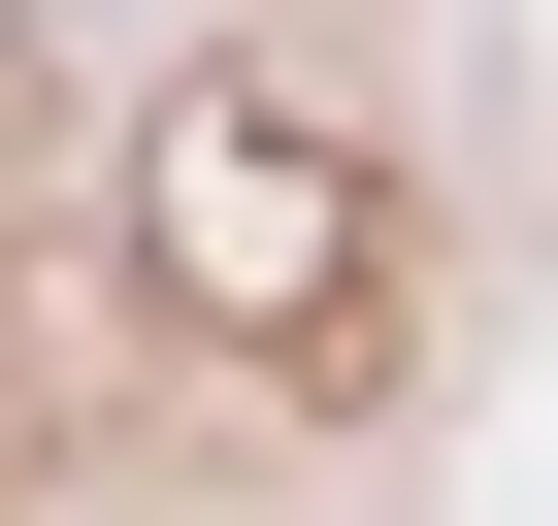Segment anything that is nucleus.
Wrapping results in <instances>:
<instances>
[{"label":"nucleus","instance_id":"nucleus-1","mask_svg":"<svg viewBox=\"0 0 558 526\" xmlns=\"http://www.w3.org/2000/svg\"><path fill=\"white\" fill-rule=\"evenodd\" d=\"M197 263H230V297H263V263H329V165H296V132H197Z\"/></svg>","mask_w":558,"mask_h":526}]
</instances>
